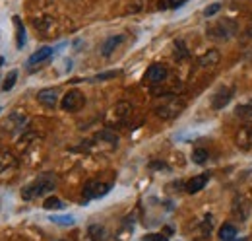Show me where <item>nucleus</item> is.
I'll return each mask as SVG.
<instances>
[{"mask_svg": "<svg viewBox=\"0 0 252 241\" xmlns=\"http://www.w3.org/2000/svg\"><path fill=\"white\" fill-rule=\"evenodd\" d=\"M56 187V177L53 173H41L37 179H33L29 185H25L21 189V197L25 201H33L39 197H45L47 193H51Z\"/></svg>", "mask_w": 252, "mask_h": 241, "instance_id": "f257e3e1", "label": "nucleus"}, {"mask_svg": "<svg viewBox=\"0 0 252 241\" xmlns=\"http://www.w3.org/2000/svg\"><path fill=\"white\" fill-rule=\"evenodd\" d=\"M239 31V25L235 19L231 18H221L219 21H216L210 29H208V37L212 39H217V41H227V39H233Z\"/></svg>", "mask_w": 252, "mask_h": 241, "instance_id": "f03ea898", "label": "nucleus"}, {"mask_svg": "<svg viewBox=\"0 0 252 241\" xmlns=\"http://www.w3.org/2000/svg\"><path fill=\"white\" fill-rule=\"evenodd\" d=\"M182 109H184V101H182L180 97H177V95H167V97L155 107V115L161 117V119H165V121H171V119L179 117V115L182 113Z\"/></svg>", "mask_w": 252, "mask_h": 241, "instance_id": "7ed1b4c3", "label": "nucleus"}, {"mask_svg": "<svg viewBox=\"0 0 252 241\" xmlns=\"http://www.w3.org/2000/svg\"><path fill=\"white\" fill-rule=\"evenodd\" d=\"M109 191H111V183H103V181H97V179L88 181L86 187H84V204H88L93 199H103Z\"/></svg>", "mask_w": 252, "mask_h": 241, "instance_id": "20e7f679", "label": "nucleus"}, {"mask_svg": "<svg viewBox=\"0 0 252 241\" xmlns=\"http://www.w3.org/2000/svg\"><path fill=\"white\" fill-rule=\"evenodd\" d=\"M84 103H86L84 93H82L80 90H70L68 93H64L62 101H60V107H62L64 111L76 113V111H80V109L84 107Z\"/></svg>", "mask_w": 252, "mask_h": 241, "instance_id": "39448f33", "label": "nucleus"}, {"mask_svg": "<svg viewBox=\"0 0 252 241\" xmlns=\"http://www.w3.org/2000/svg\"><path fill=\"white\" fill-rule=\"evenodd\" d=\"M25 123H27V117H25L21 111H14V113H10V115L6 117V121L2 123V130L10 132V134H18V132L23 130Z\"/></svg>", "mask_w": 252, "mask_h": 241, "instance_id": "423d86ee", "label": "nucleus"}, {"mask_svg": "<svg viewBox=\"0 0 252 241\" xmlns=\"http://www.w3.org/2000/svg\"><path fill=\"white\" fill-rule=\"evenodd\" d=\"M233 99V88L229 86H219L212 97V107L216 111H221L223 107H227V103Z\"/></svg>", "mask_w": 252, "mask_h": 241, "instance_id": "0eeeda50", "label": "nucleus"}, {"mask_svg": "<svg viewBox=\"0 0 252 241\" xmlns=\"http://www.w3.org/2000/svg\"><path fill=\"white\" fill-rule=\"evenodd\" d=\"M167 74H169L167 66L155 62V64H151V66L145 70V80H147L149 84H161V82H165Z\"/></svg>", "mask_w": 252, "mask_h": 241, "instance_id": "6e6552de", "label": "nucleus"}, {"mask_svg": "<svg viewBox=\"0 0 252 241\" xmlns=\"http://www.w3.org/2000/svg\"><path fill=\"white\" fill-rule=\"evenodd\" d=\"M251 214V203L245 199V197H235V203H233V216L239 220V222H245Z\"/></svg>", "mask_w": 252, "mask_h": 241, "instance_id": "1a4fd4ad", "label": "nucleus"}, {"mask_svg": "<svg viewBox=\"0 0 252 241\" xmlns=\"http://www.w3.org/2000/svg\"><path fill=\"white\" fill-rule=\"evenodd\" d=\"M235 142L241 150H252V125H243L237 134H235Z\"/></svg>", "mask_w": 252, "mask_h": 241, "instance_id": "9d476101", "label": "nucleus"}, {"mask_svg": "<svg viewBox=\"0 0 252 241\" xmlns=\"http://www.w3.org/2000/svg\"><path fill=\"white\" fill-rule=\"evenodd\" d=\"M53 56V47H41V49H37L29 58H27V68L31 70V68H35V66H39V64H43L45 60H49Z\"/></svg>", "mask_w": 252, "mask_h": 241, "instance_id": "9b49d317", "label": "nucleus"}, {"mask_svg": "<svg viewBox=\"0 0 252 241\" xmlns=\"http://www.w3.org/2000/svg\"><path fill=\"white\" fill-rule=\"evenodd\" d=\"M37 99L45 105V107H54L58 103V90L56 88H45L37 93Z\"/></svg>", "mask_w": 252, "mask_h": 241, "instance_id": "f8f14e48", "label": "nucleus"}, {"mask_svg": "<svg viewBox=\"0 0 252 241\" xmlns=\"http://www.w3.org/2000/svg\"><path fill=\"white\" fill-rule=\"evenodd\" d=\"M208 181H210V175L208 173H202V175H196V177H192L186 185H184V189H186V193H190V195H196V193H200L206 185H208Z\"/></svg>", "mask_w": 252, "mask_h": 241, "instance_id": "ddd939ff", "label": "nucleus"}, {"mask_svg": "<svg viewBox=\"0 0 252 241\" xmlns=\"http://www.w3.org/2000/svg\"><path fill=\"white\" fill-rule=\"evenodd\" d=\"M125 41V35H111L105 43H103V47H101V55L103 56H111L117 49H119V45Z\"/></svg>", "mask_w": 252, "mask_h": 241, "instance_id": "4468645a", "label": "nucleus"}, {"mask_svg": "<svg viewBox=\"0 0 252 241\" xmlns=\"http://www.w3.org/2000/svg\"><path fill=\"white\" fill-rule=\"evenodd\" d=\"M221 60V55H219V51H216V49H210V51H206L200 58H198V64L202 66V68H208V66H216L217 62Z\"/></svg>", "mask_w": 252, "mask_h": 241, "instance_id": "2eb2a0df", "label": "nucleus"}, {"mask_svg": "<svg viewBox=\"0 0 252 241\" xmlns=\"http://www.w3.org/2000/svg\"><path fill=\"white\" fill-rule=\"evenodd\" d=\"M16 166H18V162H16V158L10 152H2L0 154V177L10 173V171H14Z\"/></svg>", "mask_w": 252, "mask_h": 241, "instance_id": "dca6fc26", "label": "nucleus"}, {"mask_svg": "<svg viewBox=\"0 0 252 241\" xmlns=\"http://www.w3.org/2000/svg\"><path fill=\"white\" fill-rule=\"evenodd\" d=\"M88 238L91 241H107L109 240V234H107V230H105L103 226L91 224V226L88 228Z\"/></svg>", "mask_w": 252, "mask_h": 241, "instance_id": "f3484780", "label": "nucleus"}, {"mask_svg": "<svg viewBox=\"0 0 252 241\" xmlns=\"http://www.w3.org/2000/svg\"><path fill=\"white\" fill-rule=\"evenodd\" d=\"M49 220L53 224H56V226H62V228H68V226H74L76 224V218L70 216V214H53Z\"/></svg>", "mask_w": 252, "mask_h": 241, "instance_id": "a211bd4d", "label": "nucleus"}, {"mask_svg": "<svg viewBox=\"0 0 252 241\" xmlns=\"http://www.w3.org/2000/svg\"><path fill=\"white\" fill-rule=\"evenodd\" d=\"M219 240L221 241H235L237 240V228L233 224H223L219 228Z\"/></svg>", "mask_w": 252, "mask_h": 241, "instance_id": "6ab92c4d", "label": "nucleus"}, {"mask_svg": "<svg viewBox=\"0 0 252 241\" xmlns=\"http://www.w3.org/2000/svg\"><path fill=\"white\" fill-rule=\"evenodd\" d=\"M14 25H16V29H18V49H23V45H25V27H23V23H21V19L18 18V16H14Z\"/></svg>", "mask_w": 252, "mask_h": 241, "instance_id": "aec40b11", "label": "nucleus"}, {"mask_svg": "<svg viewBox=\"0 0 252 241\" xmlns=\"http://www.w3.org/2000/svg\"><path fill=\"white\" fill-rule=\"evenodd\" d=\"M16 80H18V70H10V72L6 74V78H4V82H2V92H4V93L10 92V90L16 86Z\"/></svg>", "mask_w": 252, "mask_h": 241, "instance_id": "412c9836", "label": "nucleus"}, {"mask_svg": "<svg viewBox=\"0 0 252 241\" xmlns=\"http://www.w3.org/2000/svg\"><path fill=\"white\" fill-rule=\"evenodd\" d=\"M208 158H210V154H208L206 148H196V150L192 152V162L198 164V166H204V164L208 162Z\"/></svg>", "mask_w": 252, "mask_h": 241, "instance_id": "4be33fe9", "label": "nucleus"}, {"mask_svg": "<svg viewBox=\"0 0 252 241\" xmlns=\"http://www.w3.org/2000/svg\"><path fill=\"white\" fill-rule=\"evenodd\" d=\"M66 204L60 201V199H56V197H49L45 203H43V208L45 210H62Z\"/></svg>", "mask_w": 252, "mask_h": 241, "instance_id": "5701e85b", "label": "nucleus"}, {"mask_svg": "<svg viewBox=\"0 0 252 241\" xmlns=\"http://www.w3.org/2000/svg\"><path fill=\"white\" fill-rule=\"evenodd\" d=\"M33 25H35L37 29H41V31H49V27L53 25V18H49V16L35 18V19H33Z\"/></svg>", "mask_w": 252, "mask_h": 241, "instance_id": "b1692460", "label": "nucleus"}, {"mask_svg": "<svg viewBox=\"0 0 252 241\" xmlns=\"http://www.w3.org/2000/svg\"><path fill=\"white\" fill-rule=\"evenodd\" d=\"M212 228H214V216L208 214V216H204V220H202V224H200V230H202V238H204V240L210 236Z\"/></svg>", "mask_w": 252, "mask_h": 241, "instance_id": "393cba45", "label": "nucleus"}, {"mask_svg": "<svg viewBox=\"0 0 252 241\" xmlns=\"http://www.w3.org/2000/svg\"><path fill=\"white\" fill-rule=\"evenodd\" d=\"M237 117H243V119H251L252 117V99L247 101V103H241L237 109H235Z\"/></svg>", "mask_w": 252, "mask_h": 241, "instance_id": "a878e982", "label": "nucleus"}, {"mask_svg": "<svg viewBox=\"0 0 252 241\" xmlns=\"http://www.w3.org/2000/svg\"><path fill=\"white\" fill-rule=\"evenodd\" d=\"M175 55H177V58H188L190 56L184 41H175Z\"/></svg>", "mask_w": 252, "mask_h": 241, "instance_id": "bb28decb", "label": "nucleus"}, {"mask_svg": "<svg viewBox=\"0 0 252 241\" xmlns=\"http://www.w3.org/2000/svg\"><path fill=\"white\" fill-rule=\"evenodd\" d=\"M119 74H121V70H109V72H101V74L93 76V78H91V82H103V80H111V78H115V76H119Z\"/></svg>", "mask_w": 252, "mask_h": 241, "instance_id": "cd10ccee", "label": "nucleus"}, {"mask_svg": "<svg viewBox=\"0 0 252 241\" xmlns=\"http://www.w3.org/2000/svg\"><path fill=\"white\" fill-rule=\"evenodd\" d=\"M219 10H221V4H219V2H216V4H210V6H206V10H204V16H206V18H212V16H216Z\"/></svg>", "mask_w": 252, "mask_h": 241, "instance_id": "c85d7f7f", "label": "nucleus"}, {"mask_svg": "<svg viewBox=\"0 0 252 241\" xmlns=\"http://www.w3.org/2000/svg\"><path fill=\"white\" fill-rule=\"evenodd\" d=\"M142 241H169V236H165V234H151V236H144Z\"/></svg>", "mask_w": 252, "mask_h": 241, "instance_id": "c756f323", "label": "nucleus"}, {"mask_svg": "<svg viewBox=\"0 0 252 241\" xmlns=\"http://www.w3.org/2000/svg\"><path fill=\"white\" fill-rule=\"evenodd\" d=\"M149 167H151V169H161V171H169V166H167V164H163V162H151V164H149Z\"/></svg>", "mask_w": 252, "mask_h": 241, "instance_id": "7c9ffc66", "label": "nucleus"}, {"mask_svg": "<svg viewBox=\"0 0 252 241\" xmlns=\"http://www.w3.org/2000/svg\"><path fill=\"white\" fill-rule=\"evenodd\" d=\"M249 37H252V21H251V25H249Z\"/></svg>", "mask_w": 252, "mask_h": 241, "instance_id": "2f4dec72", "label": "nucleus"}, {"mask_svg": "<svg viewBox=\"0 0 252 241\" xmlns=\"http://www.w3.org/2000/svg\"><path fill=\"white\" fill-rule=\"evenodd\" d=\"M235 241H243V240H235Z\"/></svg>", "mask_w": 252, "mask_h": 241, "instance_id": "473e14b6", "label": "nucleus"}, {"mask_svg": "<svg viewBox=\"0 0 252 241\" xmlns=\"http://www.w3.org/2000/svg\"><path fill=\"white\" fill-rule=\"evenodd\" d=\"M0 113H2V107H0Z\"/></svg>", "mask_w": 252, "mask_h": 241, "instance_id": "72a5a7b5", "label": "nucleus"}]
</instances>
